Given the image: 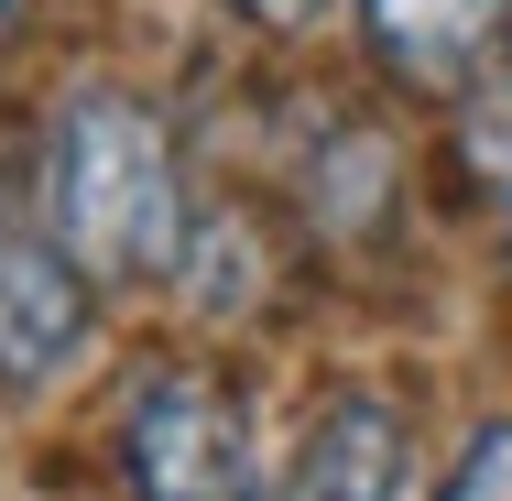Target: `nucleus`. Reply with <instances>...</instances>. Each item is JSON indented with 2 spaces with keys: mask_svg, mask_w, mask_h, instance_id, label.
<instances>
[{
  "mask_svg": "<svg viewBox=\"0 0 512 501\" xmlns=\"http://www.w3.org/2000/svg\"><path fill=\"white\" fill-rule=\"evenodd\" d=\"M240 11H251V22H273V33H306L327 0H240Z\"/></svg>",
  "mask_w": 512,
  "mask_h": 501,
  "instance_id": "8",
  "label": "nucleus"
},
{
  "mask_svg": "<svg viewBox=\"0 0 512 501\" xmlns=\"http://www.w3.org/2000/svg\"><path fill=\"white\" fill-rule=\"evenodd\" d=\"M77 338H88L77 262H66L55 240H33V229H0V382H11V393L55 382V371L77 360Z\"/></svg>",
  "mask_w": 512,
  "mask_h": 501,
  "instance_id": "3",
  "label": "nucleus"
},
{
  "mask_svg": "<svg viewBox=\"0 0 512 501\" xmlns=\"http://www.w3.org/2000/svg\"><path fill=\"white\" fill-rule=\"evenodd\" d=\"M120 469H131V501H262L251 414L229 403V382H207V371H153V382L131 393Z\"/></svg>",
  "mask_w": 512,
  "mask_h": 501,
  "instance_id": "2",
  "label": "nucleus"
},
{
  "mask_svg": "<svg viewBox=\"0 0 512 501\" xmlns=\"http://www.w3.org/2000/svg\"><path fill=\"white\" fill-rule=\"evenodd\" d=\"M414 480V436L382 393H338L306 436V469H295V501H404Z\"/></svg>",
  "mask_w": 512,
  "mask_h": 501,
  "instance_id": "5",
  "label": "nucleus"
},
{
  "mask_svg": "<svg viewBox=\"0 0 512 501\" xmlns=\"http://www.w3.org/2000/svg\"><path fill=\"white\" fill-rule=\"evenodd\" d=\"M360 22L414 88H469L512 44V0H360Z\"/></svg>",
  "mask_w": 512,
  "mask_h": 501,
  "instance_id": "4",
  "label": "nucleus"
},
{
  "mask_svg": "<svg viewBox=\"0 0 512 501\" xmlns=\"http://www.w3.org/2000/svg\"><path fill=\"white\" fill-rule=\"evenodd\" d=\"M458 153H469V175H480V197L512 207V88H491V99L469 109V131H458Z\"/></svg>",
  "mask_w": 512,
  "mask_h": 501,
  "instance_id": "6",
  "label": "nucleus"
},
{
  "mask_svg": "<svg viewBox=\"0 0 512 501\" xmlns=\"http://www.w3.org/2000/svg\"><path fill=\"white\" fill-rule=\"evenodd\" d=\"M447 501H512V425H491V436H480V447L458 458Z\"/></svg>",
  "mask_w": 512,
  "mask_h": 501,
  "instance_id": "7",
  "label": "nucleus"
},
{
  "mask_svg": "<svg viewBox=\"0 0 512 501\" xmlns=\"http://www.w3.org/2000/svg\"><path fill=\"white\" fill-rule=\"evenodd\" d=\"M44 229L88 273H164L186 251V175L131 88H77L44 131Z\"/></svg>",
  "mask_w": 512,
  "mask_h": 501,
  "instance_id": "1",
  "label": "nucleus"
}]
</instances>
